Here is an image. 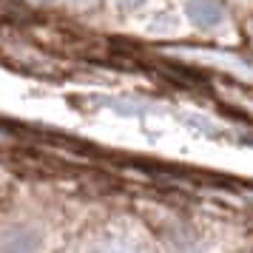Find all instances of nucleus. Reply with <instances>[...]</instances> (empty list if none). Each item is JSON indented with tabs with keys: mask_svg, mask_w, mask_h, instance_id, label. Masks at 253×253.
Instances as JSON below:
<instances>
[{
	"mask_svg": "<svg viewBox=\"0 0 253 253\" xmlns=\"http://www.w3.org/2000/svg\"><path fill=\"white\" fill-rule=\"evenodd\" d=\"M43 248V233L35 225H12L0 233V253H37Z\"/></svg>",
	"mask_w": 253,
	"mask_h": 253,
	"instance_id": "nucleus-1",
	"label": "nucleus"
},
{
	"mask_svg": "<svg viewBox=\"0 0 253 253\" xmlns=\"http://www.w3.org/2000/svg\"><path fill=\"white\" fill-rule=\"evenodd\" d=\"M100 253H142V251H139L137 245H128V242H111Z\"/></svg>",
	"mask_w": 253,
	"mask_h": 253,
	"instance_id": "nucleus-2",
	"label": "nucleus"
}]
</instances>
